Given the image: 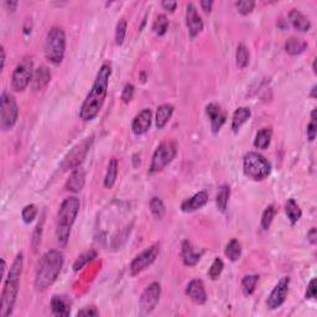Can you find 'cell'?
<instances>
[{
  "label": "cell",
  "instance_id": "6da1fadb",
  "mask_svg": "<svg viewBox=\"0 0 317 317\" xmlns=\"http://www.w3.org/2000/svg\"><path fill=\"white\" fill-rule=\"evenodd\" d=\"M110 76H112V66L109 63L102 65L91 91L87 94L86 99L79 109V118L82 120L91 121L99 114L105 98H107Z\"/></svg>",
  "mask_w": 317,
  "mask_h": 317
},
{
  "label": "cell",
  "instance_id": "7a4b0ae2",
  "mask_svg": "<svg viewBox=\"0 0 317 317\" xmlns=\"http://www.w3.org/2000/svg\"><path fill=\"white\" fill-rule=\"evenodd\" d=\"M24 258L23 254H18L15 260L13 261L10 270L5 279L4 287L2 292V301H0V316L8 317L14 311L15 302H17L18 294L20 287V277L23 274Z\"/></svg>",
  "mask_w": 317,
  "mask_h": 317
},
{
  "label": "cell",
  "instance_id": "3957f363",
  "mask_svg": "<svg viewBox=\"0 0 317 317\" xmlns=\"http://www.w3.org/2000/svg\"><path fill=\"white\" fill-rule=\"evenodd\" d=\"M63 266V255L59 250H49L40 258L36 266L35 289L38 291H44L51 286L59 277Z\"/></svg>",
  "mask_w": 317,
  "mask_h": 317
},
{
  "label": "cell",
  "instance_id": "277c9868",
  "mask_svg": "<svg viewBox=\"0 0 317 317\" xmlns=\"http://www.w3.org/2000/svg\"><path fill=\"white\" fill-rule=\"evenodd\" d=\"M79 200L77 197H67L61 203V207L57 215V227H56V238L57 242L62 248L67 245L70 239L71 229L73 223L76 222L79 212Z\"/></svg>",
  "mask_w": 317,
  "mask_h": 317
},
{
  "label": "cell",
  "instance_id": "5b68a950",
  "mask_svg": "<svg viewBox=\"0 0 317 317\" xmlns=\"http://www.w3.org/2000/svg\"><path fill=\"white\" fill-rule=\"evenodd\" d=\"M66 52L65 31L59 26H54L47 33L45 41V56L54 65H60L63 61Z\"/></svg>",
  "mask_w": 317,
  "mask_h": 317
},
{
  "label": "cell",
  "instance_id": "8992f818",
  "mask_svg": "<svg viewBox=\"0 0 317 317\" xmlns=\"http://www.w3.org/2000/svg\"><path fill=\"white\" fill-rule=\"evenodd\" d=\"M244 175L254 181H263L271 173V165L263 155L258 152H248L243 157Z\"/></svg>",
  "mask_w": 317,
  "mask_h": 317
},
{
  "label": "cell",
  "instance_id": "52a82bcc",
  "mask_svg": "<svg viewBox=\"0 0 317 317\" xmlns=\"http://www.w3.org/2000/svg\"><path fill=\"white\" fill-rule=\"evenodd\" d=\"M0 108V126L4 131H8L14 128L19 118V107L14 96L8 92H3Z\"/></svg>",
  "mask_w": 317,
  "mask_h": 317
},
{
  "label": "cell",
  "instance_id": "ba28073f",
  "mask_svg": "<svg viewBox=\"0 0 317 317\" xmlns=\"http://www.w3.org/2000/svg\"><path fill=\"white\" fill-rule=\"evenodd\" d=\"M176 145L171 141L161 142L152 155L151 164H150V174H156L163 171L168 165L173 163L176 156Z\"/></svg>",
  "mask_w": 317,
  "mask_h": 317
},
{
  "label": "cell",
  "instance_id": "9c48e42d",
  "mask_svg": "<svg viewBox=\"0 0 317 317\" xmlns=\"http://www.w3.org/2000/svg\"><path fill=\"white\" fill-rule=\"evenodd\" d=\"M34 78V63L31 59L21 61L13 72L12 86L17 92H23L28 88Z\"/></svg>",
  "mask_w": 317,
  "mask_h": 317
},
{
  "label": "cell",
  "instance_id": "30bf717a",
  "mask_svg": "<svg viewBox=\"0 0 317 317\" xmlns=\"http://www.w3.org/2000/svg\"><path fill=\"white\" fill-rule=\"evenodd\" d=\"M158 253H160V245L158 244H152L149 248L144 250V252L140 253L139 255H136L133 259V261L130 263L129 266V270L133 276L139 275L140 273L145 270V269L149 268L155 260H156Z\"/></svg>",
  "mask_w": 317,
  "mask_h": 317
},
{
  "label": "cell",
  "instance_id": "8fae6325",
  "mask_svg": "<svg viewBox=\"0 0 317 317\" xmlns=\"http://www.w3.org/2000/svg\"><path fill=\"white\" fill-rule=\"evenodd\" d=\"M92 142H93V138L91 136V138H87L86 140H83V141L76 145V146L68 152L67 156L65 157V160H63V170H75V169L79 168V165L83 163L87 154H88Z\"/></svg>",
  "mask_w": 317,
  "mask_h": 317
},
{
  "label": "cell",
  "instance_id": "7c38bea8",
  "mask_svg": "<svg viewBox=\"0 0 317 317\" xmlns=\"http://www.w3.org/2000/svg\"><path fill=\"white\" fill-rule=\"evenodd\" d=\"M161 296V286L158 282H151L146 289L142 291L141 296H140V310L141 313H150L151 311L155 310L157 306L158 300Z\"/></svg>",
  "mask_w": 317,
  "mask_h": 317
},
{
  "label": "cell",
  "instance_id": "4fadbf2b",
  "mask_svg": "<svg viewBox=\"0 0 317 317\" xmlns=\"http://www.w3.org/2000/svg\"><path fill=\"white\" fill-rule=\"evenodd\" d=\"M289 285H290V277L284 276L280 279V281L275 285L273 291L269 295L268 300H266V305L270 310H275L280 307L282 303L285 302L287 297V292H289Z\"/></svg>",
  "mask_w": 317,
  "mask_h": 317
},
{
  "label": "cell",
  "instance_id": "5bb4252c",
  "mask_svg": "<svg viewBox=\"0 0 317 317\" xmlns=\"http://www.w3.org/2000/svg\"><path fill=\"white\" fill-rule=\"evenodd\" d=\"M186 25L191 38H196L203 30V21L192 3H190L186 8Z\"/></svg>",
  "mask_w": 317,
  "mask_h": 317
},
{
  "label": "cell",
  "instance_id": "9a60e30c",
  "mask_svg": "<svg viewBox=\"0 0 317 317\" xmlns=\"http://www.w3.org/2000/svg\"><path fill=\"white\" fill-rule=\"evenodd\" d=\"M206 113H207L208 118L211 120V128H212L213 133H218L221 130V128L223 126V124L226 123L227 115L223 112V109L221 108V105L217 103H210V104L206 107Z\"/></svg>",
  "mask_w": 317,
  "mask_h": 317
},
{
  "label": "cell",
  "instance_id": "2e32d148",
  "mask_svg": "<svg viewBox=\"0 0 317 317\" xmlns=\"http://www.w3.org/2000/svg\"><path fill=\"white\" fill-rule=\"evenodd\" d=\"M186 295L197 305H203L207 301V292L202 280H191L186 286Z\"/></svg>",
  "mask_w": 317,
  "mask_h": 317
},
{
  "label": "cell",
  "instance_id": "e0dca14e",
  "mask_svg": "<svg viewBox=\"0 0 317 317\" xmlns=\"http://www.w3.org/2000/svg\"><path fill=\"white\" fill-rule=\"evenodd\" d=\"M152 121V114L150 109H144L134 118L133 124H131V129L135 135H142V134L147 133L151 126Z\"/></svg>",
  "mask_w": 317,
  "mask_h": 317
},
{
  "label": "cell",
  "instance_id": "ac0fdd59",
  "mask_svg": "<svg viewBox=\"0 0 317 317\" xmlns=\"http://www.w3.org/2000/svg\"><path fill=\"white\" fill-rule=\"evenodd\" d=\"M208 202V194L206 191L197 192L192 197L187 198L181 203V211L185 213H191L202 208Z\"/></svg>",
  "mask_w": 317,
  "mask_h": 317
},
{
  "label": "cell",
  "instance_id": "d6986e66",
  "mask_svg": "<svg viewBox=\"0 0 317 317\" xmlns=\"http://www.w3.org/2000/svg\"><path fill=\"white\" fill-rule=\"evenodd\" d=\"M181 257L185 265L194 266L200 261L202 257V252H197L189 240H184L181 245Z\"/></svg>",
  "mask_w": 317,
  "mask_h": 317
},
{
  "label": "cell",
  "instance_id": "ffe728a7",
  "mask_svg": "<svg viewBox=\"0 0 317 317\" xmlns=\"http://www.w3.org/2000/svg\"><path fill=\"white\" fill-rule=\"evenodd\" d=\"M84 184H86V173H84L83 169L77 168L72 171L70 179L66 182V190L77 194L83 189Z\"/></svg>",
  "mask_w": 317,
  "mask_h": 317
},
{
  "label": "cell",
  "instance_id": "44dd1931",
  "mask_svg": "<svg viewBox=\"0 0 317 317\" xmlns=\"http://www.w3.org/2000/svg\"><path fill=\"white\" fill-rule=\"evenodd\" d=\"M50 81H51V71L46 67V66H41L34 73L33 78V86L35 91H42L49 86Z\"/></svg>",
  "mask_w": 317,
  "mask_h": 317
},
{
  "label": "cell",
  "instance_id": "7402d4cb",
  "mask_svg": "<svg viewBox=\"0 0 317 317\" xmlns=\"http://www.w3.org/2000/svg\"><path fill=\"white\" fill-rule=\"evenodd\" d=\"M289 21L295 29L301 33H307L311 29V23L302 13H300L296 9H292L289 13Z\"/></svg>",
  "mask_w": 317,
  "mask_h": 317
},
{
  "label": "cell",
  "instance_id": "603a6c76",
  "mask_svg": "<svg viewBox=\"0 0 317 317\" xmlns=\"http://www.w3.org/2000/svg\"><path fill=\"white\" fill-rule=\"evenodd\" d=\"M51 311L55 316H70L71 303L63 296H54L51 298Z\"/></svg>",
  "mask_w": 317,
  "mask_h": 317
},
{
  "label": "cell",
  "instance_id": "cb8c5ba5",
  "mask_svg": "<svg viewBox=\"0 0 317 317\" xmlns=\"http://www.w3.org/2000/svg\"><path fill=\"white\" fill-rule=\"evenodd\" d=\"M252 117V112H250L249 108L247 107H240L234 112L233 118H232V129H233L234 133H238L239 129L242 128L243 124L247 123Z\"/></svg>",
  "mask_w": 317,
  "mask_h": 317
},
{
  "label": "cell",
  "instance_id": "d4e9b609",
  "mask_svg": "<svg viewBox=\"0 0 317 317\" xmlns=\"http://www.w3.org/2000/svg\"><path fill=\"white\" fill-rule=\"evenodd\" d=\"M174 108L173 104H169V103H165V104H161L160 107H157L156 110V126L158 129H163L166 124L169 123L171 117L174 114Z\"/></svg>",
  "mask_w": 317,
  "mask_h": 317
},
{
  "label": "cell",
  "instance_id": "484cf974",
  "mask_svg": "<svg viewBox=\"0 0 317 317\" xmlns=\"http://www.w3.org/2000/svg\"><path fill=\"white\" fill-rule=\"evenodd\" d=\"M306 49H307V42L302 39L290 38L285 42V51L289 55H292V56L302 54Z\"/></svg>",
  "mask_w": 317,
  "mask_h": 317
},
{
  "label": "cell",
  "instance_id": "4316f807",
  "mask_svg": "<svg viewBox=\"0 0 317 317\" xmlns=\"http://www.w3.org/2000/svg\"><path fill=\"white\" fill-rule=\"evenodd\" d=\"M271 136H273V130L270 128H263L258 131L254 139V146L257 149L265 150L270 145Z\"/></svg>",
  "mask_w": 317,
  "mask_h": 317
},
{
  "label": "cell",
  "instance_id": "83f0119b",
  "mask_svg": "<svg viewBox=\"0 0 317 317\" xmlns=\"http://www.w3.org/2000/svg\"><path fill=\"white\" fill-rule=\"evenodd\" d=\"M285 212H286L287 218H289L291 224L297 223V222L300 221L301 216H302L300 207H298V205L295 202V200H292V198L287 200L286 205H285Z\"/></svg>",
  "mask_w": 317,
  "mask_h": 317
},
{
  "label": "cell",
  "instance_id": "f1b7e54d",
  "mask_svg": "<svg viewBox=\"0 0 317 317\" xmlns=\"http://www.w3.org/2000/svg\"><path fill=\"white\" fill-rule=\"evenodd\" d=\"M118 176V161L117 158H112L109 161V165H108L107 174H105L104 178V186L107 189H112L114 186L115 181H117Z\"/></svg>",
  "mask_w": 317,
  "mask_h": 317
},
{
  "label": "cell",
  "instance_id": "f546056e",
  "mask_svg": "<svg viewBox=\"0 0 317 317\" xmlns=\"http://www.w3.org/2000/svg\"><path fill=\"white\" fill-rule=\"evenodd\" d=\"M229 196H231V187L228 185H223V186L219 187L217 197H216V203H217V208L221 212H226Z\"/></svg>",
  "mask_w": 317,
  "mask_h": 317
},
{
  "label": "cell",
  "instance_id": "4dcf8cb0",
  "mask_svg": "<svg viewBox=\"0 0 317 317\" xmlns=\"http://www.w3.org/2000/svg\"><path fill=\"white\" fill-rule=\"evenodd\" d=\"M224 254L231 261L239 260L240 255H242V245H240V243L237 239H232L227 244L226 249H224Z\"/></svg>",
  "mask_w": 317,
  "mask_h": 317
},
{
  "label": "cell",
  "instance_id": "1f68e13d",
  "mask_svg": "<svg viewBox=\"0 0 317 317\" xmlns=\"http://www.w3.org/2000/svg\"><path fill=\"white\" fill-rule=\"evenodd\" d=\"M259 281L258 275H245L242 280V291L244 296H250L255 291V287Z\"/></svg>",
  "mask_w": 317,
  "mask_h": 317
},
{
  "label": "cell",
  "instance_id": "d6a6232c",
  "mask_svg": "<svg viewBox=\"0 0 317 317\" xmlns=\"http://www.w3.org/2000/svg\"><path fill=\"white\" fill-rule=\"evenodd\" d=\"M94 258H97V252L96 250H88V252L83 253L82 255H79L77 260L73 264V270L79 271L84 268L88 263H91Z\"/></svg>",
  "mask_w": 317,
  "mask_h": 317
},
{
  "label": "cell",
  "instance_id": "836d02e7",
  "mask_svg": "<svg viewBox=\"0 0 317 317\" xmlns=\"http://www.w3.org/2000/svg\"><path fill=\"white\" fill-rule=\"evenodd\" d=\"M236 60L237 65L239 68H245L249 65V51L245 47V45L240 44L238 45L237 52H236Z\"/></svg>",
  "mask_w": 317,
  "mask_h": 317
},
{
  "label": "cell",
  "instance_id": "e575fe53",
  "mask_svg": "<svg viewBox=\"0 0 317 317\" xmlns=\"http://www.w3.org/2000/svg\"><path fill=\"white\" fill-rule=\"evenodd\" d=\"M275 213L276 210L274 205L268 206V207L265 208L263 216H261V228H263L264 231H268V229L270 228L271 223H273V219L275 217Z\"/></svg>",
  "mask_w": 317,
  "mask_h": 317
},
{
  "label": "cell",
  "instance_id": "d590c367",
  "mask_svg": "<svg viewBox=\"0 0 317 317\" xmlns=\"http://www.w3.org/2000/svg\"><path fill=\"white\" fill-rule=\"evenodd\" d=\"M150 211H151L152 216L155 218L161 219L165 216V205H164L163 201L158 197H152L151 201H150Z\"/></svg>",
  "mask_w": 317,
  "mask_h": 317
},
{
  "label": "cell",
  "instance_id": "8d00e7d4",
  "mask_svg": "<svg viewBox=\"0 0 317 317\" xmlns=\"http://www.w3.org/2000/svg\"><path fill=\"white\" fill-rule=\"evenodd\" d=\"M168 29H169V20H168V18H166V15H164V14L158 15V17L156 18V20L154 21V25H152V30H154V33L158 36H163V35H165Z\"/></svg>",
  "mask_w": 317,
  "mask_h": 317
},
{
  "label": "cell",
  "instance_id": "74e56055",
  "mask_svg": "<svg viewBox=\"0 0 317 317\" xmlns=\"http://www.w3.org/2000/svg\"><path fill=\"white\" fill-rule=\"evenodd\" d=\"M223 268H224L223 260H222L221 258H216L215 260H213L212 265H211L210 270H208V276H210L212 280H217L219 275L222 274V271H223Z\"/></svg>",
  "mask_w": 317,
  "mask_h": 317
},
{
  "label": "cell",
  "instance_id": "f35d334b",
  "mask_svg": "<svg viewBox=\"0 0 317 317\" xmlns=\"http://www.w3.org/2000/svg\"><path fill=\"white\" fill-rule=\"evenodd\" d=\"M36 215H38V207L35 205L25 206L21 212V217L25 223H31L36 218Z\"/></svg>",
  "mask_w": 317,
  "mask_h": 317
},
{
  "label": "cell",
  "instance_id": "ab89813d",
  "mask_svg": "<svg viewBox=\"0 0 317 317\" xmlns=\"http://www.w3.org/2000/svg\"><path fill=\"white\" fill-rule=\"evenodd\" d=\"M126 24L125 19L119 20V23L117 24V29H115V44L120 46L124 42V39H125V34H126Z\"/></svg>",
  "mask_w": 317,
  "mask_h": 317
},
{
  "label": "cell",
  "instance_id": "60d3db41",
  "mask_svg": "<svg viewBox=\"0 0 317 317\" xmlns=\"http://www.w3.org/2000/svg\"><path fill=\"white\" fill-rule=\"evenodd\" d=\"M236 7L240 14L248 15L254 10L255 3L253 0H239V2L236 3Z\"/></svg>",
  "mask_w": 317,
  "mask_h": 317
},
{
  "label": "cell",
  "instance_id": "b9f144b4",
  "mask_svg": "<svg viewBox=\"0 0 317 317\" xmlns=\"http://www.w3.org/2000/svg\"><path fill=\"white\" fill-rule=\"evenodd\" d=\"M44 222H45V219H44V217H42V218H41V221H40L39 223H38V226H36L35 232H34L33 240H31V245H33L34 252H36V249H38V247L40 245V243H41L42 227H44Z\"/></svg>",
  "mask_w": 317,
  "mask_h": 317
},
{
  "label": "cell",
  "instance_id": "7bdbcfd3",
  "mask_svg": "<svg viewBox=\"0 0 317 317\" xmlns=\"http://www.w3.org/2000/svg\"><path fill=\"white\" fill-rule=\"evenodd\" d=\"M316 109H313L311 112V121L307 125V138L310 141H313L316 138V131H317V124H316Z\"/></svg>",
  "mask_w": 317,
  "mask_h": 317
},
{
  "label": "cell",
  "instance_id": "ee69618b",
  "mask_svg": "<svg viewBox=\"0 0 317 317\" xmlns=\"http://www.w3.org/2000/svg\"><path fill=\"white\" fill-rule=\"evenodd\" d=\"M134 97V86L131 83L125 84L123 92H121V100L124 103H129Z\"/></svg>",
  "mask_w": 317,
  "mask_h": 317
},
{
  "label": "cell",
  "instance_id": "f6af8a7d",
  "mask_svg": "<svg viewBox=\"0 0 317 317\" xmlns=\"http://www.w3.org/2000/svg\"><path fill=\"white\" fill-rule=\"evenodd\" d=\"M306 298H315L316 297V279H312L308 284L307 290H306V294H305Z\"/></svg>",
  "mask_w": 317,
  "mask_h": 317
},
{
  "label": "cell",
  "instance_id": "bcb514c9",
  "mask_svg": "<svg viewBox=\"0 0 317 317\" xmlns=\"http://www.w3.org/2000/svg\"><path fill=\"white\" fill-rule=\"evenodd\" d=\"M99 312L97 311L96 307H86L83 310L78 311V316H98Z\"/></svg>",
  "mask_w": 317,
  "mask_h": 317
},
{
  "label": "cell",
  "instance_id": "7dc6e473",
  "mask_svg": "<svg viewBox=\"0 0 317 317\" xmlns=\"http://www.w3.org/2000/svg\"><path fill=\"white\" fill-rule=\"evenodd\" d=\"M161 5H163V8L165 10H168V12H170V13H174L176 10V7H178V3L171 2V0H164V2L161 3Z\"/></svg>",
  "mask_w": 317,
  "mask_h": 317
},
{
  "label": "cell",
  "instance_id": "c3c4849f",
  "mask_svg": "<svg viewBox=\"0 0 317 317\" xmlns=\"http://www.w3.org/2000/svg\"><path fill=\"white\" fill-rule=\"evenodd\" d=\"M200 5H201V8H202L203 12L210 13L211 10H212L213 2H211V0H201V2H200Z\"/></svg>",
  "mask_w": 317,
  "mask_h": 317
},
{
  "label": "cell",
  "instance_id": "681fc988",
  "mask_svg": "<svg viewBox=\"0 0 317 317\" xmlns=\"http://www.w3.org/2000/svg\"><path fill=\"white\" fill-rule=\"evenodd\" d=\"M316 238H317V232H316V228H312L310 232L307 233V239L308 242L311 243V244H316Z\"/></svg>",
  "mask_w": 317,
  "mask_h": 317
},
{
  "label": "cell",
  "instance_id": "f907efd6",
  "mask_svg": "<svg viewBox=\"0 0 317 317\" xmlns=\"http://www.w3.org/2000/svg\"><path fill=\"white\" fill-rule=\"evenodd\" d=\"M18 5H19V3L18 2H5V8H7L9 12H15Z\"/></svg>",
  "mask_w": 317,
  "mask_h": 317
},
{
  "label": "cell",
  "instance_id": "816d5d0a",
  "mask_svg": "<svg viewBox=\"0 0 317 317\" xmlns=\"http://www.w3.org/2000/svg\"><path fill=\"white\" fill-rule=\"evenodd\" d=\"M4 66H5V50H4V47H2V71L4 70Z\"/></svg>",
  "mask_w": 317,
  "mask_h": 317
},
{
  "label": "cell",
  "instance_id": "f5cc1de1",
  "mask_svg": "<svg viewBox=\"0 0 317 317\" xmlns=\"http://www.w3.org/2000/svg\"><path fill=\"white\" fill-rule=\"evenodd\" d=\"M5 270H7V263H5L4 259H2V276H5Z\"/></svg>",
  "mask_w": 317,
  "mask_h": 317
},
{
  "label": "cell",
  "instance_id": "db71d44e",
  "mask_svg": "<svg viewBox=\"0 0 317 317\" xmlns=\"http://www.w3.org/2000/svg\"><path fill=\"white\" fill-rule=\"evenodd\" d=\"M315 92H316V86H313L312 89H311V97H312V98H316Z\"/></svg>",
  "mask_w": 317,
  "mask_h": 317
}]
</instances>
